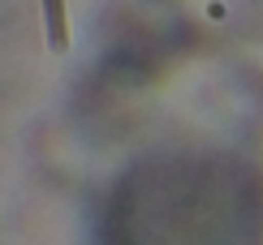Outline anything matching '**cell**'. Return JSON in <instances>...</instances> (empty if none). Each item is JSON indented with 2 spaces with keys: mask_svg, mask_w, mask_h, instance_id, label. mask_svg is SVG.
Instances as JSON below:
<instances>
[{
  "mask_svg": "<svg viewBox=\"0 0 263 245\" xmlns=\"http://www.w3.org/2000/svg\"><path fill=\"white\" fill-rule=\"evenodd\" d=\"M43 26H48V48L65 52L69 48V17H65V0H43Z\"/></svg>",
  "mask_w": 263,
  "mask_h": 245,
  "instance_id": "1",
  "label": "cell"
}]
</instances>
